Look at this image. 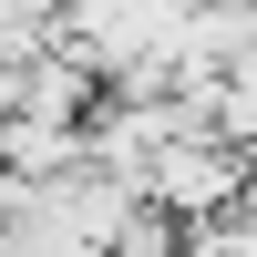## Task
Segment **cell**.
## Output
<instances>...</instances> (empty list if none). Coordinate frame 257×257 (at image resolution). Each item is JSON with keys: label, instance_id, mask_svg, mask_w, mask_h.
Wrapping results in <instances>:
<instances>
[{"label": "cell", "instance_id": "1", "mask_svg": "<svg viewBox=\"0 0 257 257\" xmlns=\"http://www.w3.org/2000/svg\"><path fill=\"white\" fill-rule=\"evenodd\" d=\"M247 185H257V155H247V144H226V134H175V144H155V165H144V196H155L175 226L237 216Z\"/></svg>", "mask_w": 257, "mask_h": 257}, {"label": "cell", "instance_id": "2", "mask_svg": "<svg viewBox=\"0 0 257 257\" xmlns=\"http://www.w3.org/2000/svg\"><path fill=\"white\" fill-rule=\"evenodd\" d=\"M237 11H257V0H237Z\"/></svg>", "mask_w": 257, "mask_h": 257}]
</instances>
